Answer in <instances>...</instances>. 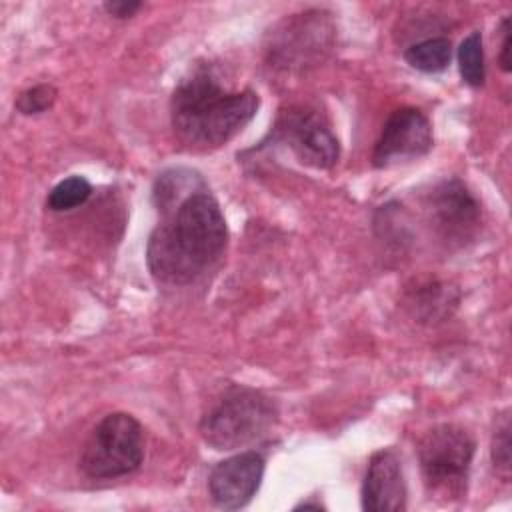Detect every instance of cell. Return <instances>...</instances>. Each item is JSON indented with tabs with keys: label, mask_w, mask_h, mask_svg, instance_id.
Returning <instances> with one entry per match:
<instances>
[{
	"label": "cell",
	"mask_w": 512,
	"mask_h": 512,
	"mask_svg": "<svg viewBox=\"0 0 512 512\" xmlns=\"http://www.w3.org/2000/svg\"><path fill=\"white\" fill-rule=\"evenodd\" d=\"M492 462L496 470L508 478L510 476V422L508 416H504L502 424L496 426V432L492 436Z\"/></svg>",
	"instance_id": "16"
},
{
	"label": "cell",
	"mask_w": 512,
	"mask_h": 512,
	"mask_svg": "<svg viewBox=\"0 0 512 512\" xmlns=\"http://www.w3.org/2000/svg\"><path fill=\"white\" fill-rule=\"evenodd\" d=\"M300 508H316V510H320V508H324V506L318 504V502H302V504H298L294 510H300Z\"/></svg>",
	"instance_id": "19"
},
{
	"label": "cell",
	"mask_w": 512,
	"mask_h": 512,
	"mask_svg": "<svg viewBox=\"0 0 512 512\" xmlns=\"http://www.w3.org/2000/svg\"><path fill=\"white\" fill-rule=\"evenodd\" d=\"M92 194V186L84 176H70L60 180L46 198V206L52 212H66L82 206Z\"/></svg>",
	"instance_id": "13"
},
{
	"label": "cell",
	"mask_w": 512,
	"mask_h": 512,
	"mask_svg": "<svg viewBox=\"0 0 512 512\" xmlns=\"http://www.w3.org/2000/svg\"><path fill=\"white\" fill-rule=\"evenodd\" d=\"M146 246L150 274L164 284H188L224 252L228 228L216 198L198 188L172 204Z\"/></svg>",
	"instance_id": "1"
},
{
	"label": "cell",
	"mask_w": 512,
	"mask_h": 512,
	"mask_svg": "<svg viewBox=\"0 0 512 512\" xmlns=\"http://www.w3.org/2000/svg\"><path fill=\"white\" fill-rule=\"evenodd\" d=\"M362 508L368 512H400L406 508V482L394 450L370 456L362 480Z\"/></svg>",
	"instance_id": "10"
},
{
	"label": "cell",
	"mask_w": 512,
	"mask_h": 512,
	"mask_svg": "<svg viewBox=\"0 0 512 512\" xmlns=\"http://www.w3.org/2000/svg\"><path fill=\"white\" fill-rule=\"evenodd\" d=\"M144 460V430L126 412L104 416L80 454V470L88 478H118L140 468Z\"/></svg>",
	"instance_id": "5"
},
{
	"label": "cell",
	"mask_w": 512,
	"mask_h": 512,
	"mask_svg": "<svg viewBox=\"0 0 512 512\" xmlns=\"http://www.w3.org/2000/svg\"><path fill=\"white\" fill-rule=\"evenodd\" d=\"M428 210L434 230L450 244H464L480 224V204L456 178L444 180L432 190Z\"/></svg>",
	"instance_id": "8"
},
{
	"label": "cell",
	"mask_w": 512,
	"mask_h": 512,
	"mask_svg": "<svg viewBox=\"0 0 512 512\" xmlns=\"http://www.w3.org/2000/svg\"><path fill=\"white\" fill-rule=\"evenodd\" d=\"M430 148L432 126L424 112L412 106L398 108L382 126L374 144L372 164L376 168H388L400 162H410L428 154Z\"/></svg>",
	"instance_id": "7"
},
{
	"label": "cell",
	"mask_w": 512,
	"mask_h": 512,
	"mask_svg": "<svg viewBox=\"0 0 512 512\" xmlns=\"http://www.w3.org/2000/svg\"><path fill=\"white\" fill-rule=\"evenodd\" d=\"M412 302H414L416 314L426 320L436 318L440 312L446 314L448 304H454V300H450V292H446L444 286H440V284L422 286V290H418V294H414Z\"/></svg>",
	"instance_id": "14"
},
{
	"label": "cell",
	"mask_w": 512,
	"mask_h": 512,
	"mask_svg": "<svg viewBox=\"0 0 512 512\" xmlns=\"http://www.w3.org/2000/svg\"><path fill=\"white\" fill-rule=\"evenodd\" d=\"M406 62L426 74L442 72L452 60V44L448 38H426L422 42L412 44L404 52Z\"/></svg>",
	"instance_id": "11"
},
{
	"label": "cell",
	"mask_w": 512,
	"mask_h": 512,
	"mask_svg": "<svg viewBox=\"0 0 512 512\" xmlns=\"http://www.w3.org/2000/svg\"><path fill=\"white\" fill-rule=\"evenodd\" d=\"M254 90H228L210 70H196L182 80L170 100L176 136L194 148H216L234 138L256 114Z\"/></svg>",
	"instance_id": "2"
},
{
	"label": "cell",
	"mask_w": 512,
	"mask_h": 512,
	"mask_svg": "<svg viewBox=\"0 0 512 512\" xmlns=\"http://www.w3.org/2000/svg\"><path fill=\"white\" fill-rule=\"evenodd\" d=\"M278 408L266 394L232 386L202 416L200 434L214 450H236L258 442L274 426Z\"/></svg>",
	"instance_id": "3"
},
{
	"label": "cell",
	"mask_w": 512,
	"mask_h": 512,
	"mask_svg": "<svg viewBox=\"0 0 512 512\" xmlns=\"http://www.w3.org/2000/svg\"><path fill=\"white\" fill-rule=\"evenodd\" d=\"M458 68L462 80L478 88L484 84L486 70H484V48H482V36L480 32H470L458 46Z\"/></svg>",
	"instance_id": "12"
},
{
	"label": "cell",
	"mask_w": 512,
	"mask_h": 512,
	"mask_svg": "<svg viewBox=\"0 0 512 512\" xmlns=\"http://www.w3.org/2000/svg\"><path fill=\"white\" fill-rule=\"evenodd\" d=\"M56 100V88L52 84H36L28 90H24L18 98H16V110L20 114H42L48 108H52Z\"/></svg>",
	"instance_id": "15"
},
{
	"label": "cell",
	"mask_w": 512,
	"mask_h": 512,
	"mask_svg": "<svg viewBox=\"0 0 512 512\" xmlns=\"http://www.w3.org/2000/svg\"><path fill=\"white\" fill-rule=\"evenodd\" d=\"M510 20L504 18L502 22V46H500V68L504 72L512 70V62H510Z\"/></svg>",
	"instance_id": "18"
},
{
	"label": "cell",
	"mask_w": 512,
	"mask_h": 512,
	"mask_svg": "<svg viewBox=\"0 0 512 512\" xmlns=\"http://www.w3.org/2000/svg\"><path fill=\"white\" fill-rule=\"evenodd\" d=\"M264 476V458L258 452H240L218 462L208 476L212 502L224 510L244 508L258 492Z\"/></svg>",
	"instance_id": "9"
},
{
	"label": "cell",
	"mask_w": 512,
	"mask_h": 512,
	"mask_svg": "<svg viewBox=\"0 0 512 512\" xmlns=\"http://www.w3.org/2000/svg\"><path fill=\"white\" fill-rule=\"evenodd\" d=\"M142 4L134 0H112L104 2V10L114 18H130Z\"/></svg>",
	"instance_id": "17"
},
{
	"label": "cell",
	"mask_w": 512,
	"mask_h": 512,
	"mask_svg": "<svg viewBox=\"0 0 512 512\" xmlns=\"http://www.w3.org/2000/svg\"><path fill=\"white\" fill-rule=\"evenodd\" d=\"M274 138L286 144L302 164L330 168L338 162L340 144L324 114L308 106H290L274 124Z\"/></svg>",
	"instance_id": "6"
},
{
	"label": "cell",
	"mask_w": 512,
	"mask_h": 512,
	"mask_svg": "<svg viewBox=\"0 0 512 512\" xmlns=\"http://www.w3.org/2000/svg\"><path fill=\"white\" fill-rule=\"evenodd\" d=\"M474 450L472 436L456 424H440L422 436L418 460L430 498L450 502L466 494Z\"/></svg>",
	"instance_id": "4"
}]
</instances>
